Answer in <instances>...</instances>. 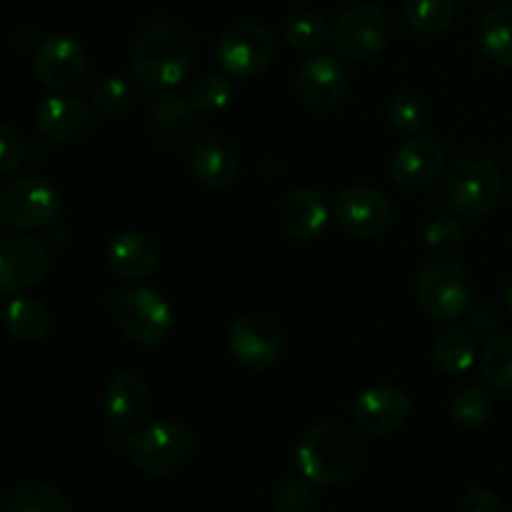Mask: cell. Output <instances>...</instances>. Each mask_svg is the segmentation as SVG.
I'll return each instance as SVG.
<instances>
[{"instance_id":"6da1fadb","label":"cell","mask_w":512,"mask_h":512,"mask_svg":"<svg viewBox=\"0 0 512 512\" xmlns=\"http://www.w3.org/2000/svg\"><path fill=\"white\" fill-rule=\"evenodd\" d=\"M295 463L308 483L335 488L358 478L365 465V448L345 425L318 423L300 438Z\"/></svg>"},{"instance_id":"7a4b0ae2","label":"cell","mask_w":512,"mask_h":512,"mask_svg":"<svg viewBox=\"0 0 512 512\" xmlns=\"http://www.w3.org/2000/svg\"><path fill=\"white\" fill-rule=\"evenodd\" d=\"M195 45L178 23H155L135 38L130 68L135 80L153 93L175 88L193 68Z\"/></svg>"},{"instance_id":"3957f363","label":"cell","mask_w":512,"mask_h":512,"mask_svg":"<svg viewBox=\"0 0 512 512\" xmlns=\"http://www.w3.org/2000/svg\"><path fill=\"white\" fill-rule=\"evenodd\" d=\"M505 178L488 153H465L450 168L445 180V200L463 218H483L503 200Z\"/></svg>"},{"instance_id":"277c9868","label":"cell","mask_w":512,"mask_h":512,"mask_svg":"<svg viewBox=\"0 0 512 512\" xmlns=\"http://www.w3.org/2000/svg\"><path fill=\"white\" fill-rule=\"evenodd\" d=\"M123 448L135 468L165 478L180 473L190 463L195 453V438L183 423L158 420L130 433Z\"/></svg>"},{"instance_id":"5b68a950","label":"cell","mask_w":512,"mask_h":512,"mask_svg":"<svg viewBox=\"0 0 512 512\" xmlns=\"http://www.w3.org/2000/svg\"><path fill=\"white\" fill-rule=\"evenodd\" d=\"M63 193L43 175H23L0 190V223L13 230H45L63 215Z\"/></svg>"},{"instance_id":"8992f818","label":"cell","mask_w":512,"mask_h":512,"mask_svg":"<svg viewBox=\"0 0 512 512\" xmlns=\"http://www.w3.org/2000/svg\"><path fill=\"white\" fill-rule=\"evenodd\" d=\"M473 278L468 268L455 260H430L415 280V298L433 320H458L473 305Z\"/></svg>"},{"instance_id":"52a82bcc","label":"cell","mask_w":512,"mask_h":512,"mask_svg":"<svg viewBox=\"0 0 512 512\" xmlns=\"http://www.w3.org/2000/svg\"><path fill=\"white\" fill-rule=\"evenodd\" d=\"M113 318L125 340L140 348H155L165 343L175 323L173 308L168 300L150 288L125 290L115 300Z\"/></svg>"},{"instance_id":"ba28073f","label":"cell","mask_w":512,"mask_h":512,"mask_svg":"<svg viewBox=\"0 0 512 512\" xmlns=\"http://www.w3.org/2000/svg\"><path fill=\"white\" fill-rule=\"evenodd\" d=\"M393 40V23L378 5H353L338 15L330 28V43L335 53L348 60H373L385 53Z\"/></svg>"},{"instance_id":"9c48e42d","label":"cell","mask_w":512,"mask_h":512,"mask_svg":"<svg viewBox=\"0 0 512 512\" xmlns=\"http://www.w3.org/2000/svg\"><path fill=\"white\" fill-rule=\"evenodd\" d=\"M220 68L233 78H258L275 58V38L258 23L230 25L215 45Z\"/></svg>"},{"instance_id":"30bf717a","label":"cell","mask_w":512,"mask_h":512,"mask_svg":"<svg viewBox=\"0 0 512 512\" xmlns=\"http://www.w3.org/2000/svg\"><path fill=\"white\" fill-rule=\"evenodd\" d=\"M335 220L350 238L375 240L393 225V203L370 185H350L335 200Z\"/></svg>"},{"instance_id":"8fae6325","label":"cell","mask_w":512,"mask_h":512,"mask_svg":"<svg viewBox=\"0 0 512 512\" xmlns=\"http://www.w3.org/2000/svg\"><path fill=\"white\" fill-rule=\"evenodd\" d=\"M88 68V50L68 33L45 35L33 55L35 78L50 90L78 88L88 75Z\"/></svg>"},{"instance_id":"7c38bea8","label":"cell","mask_w":512,"mask_h":512,"mask_svg":"<svg viewBox=\"0 0 512 512\" xmlns=\"http://www.w3.org/2000/svg\"><path fill=\"white\" fill-rule=\"evenodd\" d=\"M53 260L40 240L28 235L0 238V293L20 295L48 278Z\"/></svg>"},{"instance_id":"4fadbf2b","label":"cell","mask_w":512,"mask_h":512,"mask_svg":"<svg viewBox=\"0 0 512 512\" xmlns=\"http://www.w3.org/2000/svg\"><path fill=\"white\" fill-rule=\"evenodd\" d=\"M228 350L245 370H268L283 353V333L268 315H240L228 330Z\"/></svg>"},{"instance_id":"5bb4252c","label":"cell","mask_w":512,"mask_h":512,"mask_svg":"<svg viewBox=\"0 0 512 512\" xmlns=\"http://www.w3.org/2000/svg\"><path fill=\"white\" fill-rule=\"evenodd\" d=\"M445 168V150L430 135H410L398 145L390 160L393 183L405 193H423L433 188Z\"/></svg>"},{"instance_id":"9a60e30c","label":"cell","mask_w":512,"mask_h":512,"mask_svg":"<svg viewBox=\"0 0 512 512\" xmlns=\"http://www.w3.org/2000/svg\"><path fill=\"white\" fill-rule=\"evenodd\" d=\"M413 413V400L395 385H373L353 403V420L360 433L385 438L403 428Z\"/></svg>"},{"instance_id":"2e32d148","label":"cell","mask_w":512,"mask_h":512,"mask_svg":"<svg viewBox=\"0 0 512 512\" xmlns=\"http://www.w3.org/2000/svg\"><path fill=\"white\" fill-rule=\"evenodd\" d=\"M295 90L308 108L328 113L348 98L350 75L345 65L333 55H313L298 68Z\"/></svg>"},{"instance_id":"e0dca14e","label":"cell","mask_w":512,"mask_h":512,"mask_svg":"<svg viewBox=\"0 0 512 512\" xmlns=\"http://www.w3.org/2000/svg\"><path fill=\"white\" fill-rule=\"evenodd\" d=\"M93 123L90 108L75 95H50L35 110V128L48 143L70 145L85 138Z\"/></svg>"},{"instance_id":"ac0fdd59","label":"cell","mask_w":512,"mask_h":512,"mask_svg":"<svg viewBox=\"0 0 512 512\" xmlns=\"http://www.w3.org/2000/svg\"><path fill=\"white\" fill-rule=\"evenodd\" d=\"M150 388L135 373H120L105 385L103 413L108 423L118 430L138 428L150 413Z\"/></svg>"},{"instance_id":"d6986e66","label":"cell","mask_w":512,"mask_h":512,"mask_svg":"<svg viewBox=\"0 0 512 512\" xmlns=\"http://www.w3.org/2000/svg\"><path fill=\"white\" fill-rule=\"evenodd\" d=\"M105 263L118 278L145 280L158 270L160 248L150 235L125 230V233L113 235L105 245Z\"/></svg>"},{"instance_id":"ffe728a7","label":"cell","mask_w":512,"mask_h":512,"mask_svg":"<svg viewBox=\"0 0 512 512\" xmlns=\"http://www.w3.org/2000/svg\"><path fill=\"white\" fill-rule=\"evenodd\" d=\"M328 223V203L325 195L315 188H293L278 208V225L290 240L318 238Z\"/></svg>"},{"instance_id":"44dd1931","label":"cell","mask_w":512,"mask_h":512,"mask_svg":"<svg viewBox=\"0 0 512 512\" xmlns=\"http://www.w3.org/2000/svg\"><path fill=\"white\" fill-rule=\"evenodd\" d=\"M190 173L205 188H228L240 173V158L233 143L220 135H208L198 140L190 155Z\"/></svg>"},{"instance_id":"7402d4cb","label":"cell","mask_w":512,"mask_h":512,"mask_svg":"<svg viewBox=\"0 0 512 512\" xmlns=\"http://www.w3.org/2000/svg\"><path fill=\"white\" fill-rule=\"evenodd\" d=\"M150 123L160 140L178 143V140L190 138L198 128V108L185 95L163 90L150 103Z\"/></svg>"},{"instance_id":"603a6c76","label":"cell","mask_w":512,"mask_h":512,"mask_svg":"<svg viewBox=\"0 0 512 512\" xmlns=\"http://www.w3.org/2000/svg\"><path fill=\"white\" fill-rule=\"evenodd\" d=\"M478 358V340L473 330L450 325L443 333H438L433 343V360L445 375L468 373Z\"/></svg>"},{"instance_id":"cb8c5ba5","label":"cell","mask_w":512,"mask_h":512,"mask_svg":"<svg viewBox=\"0 0 512 512\" xmlns=\"http://www.w3.org/2000/svg\"><path fill=\"white\" fill-rule=\"evenodd\" d=\"M3 325L18 343H40L50 333V313L40 300L15 298L3 308Z\"/></svg>"},{"instance_id":"d4e9b609","label":"cell","mask_w":512,"mask_h":512,"mask_svg":"<svg viewBox=\"0 0 512 512\" xmlns=\"http://www.w3.org/2000/svg\"><path fill=\"white\" fill-rule=\"evenodd\" d=\"M478 48L490 63L512 68V3L485 15L478 28Z\"/></svg>"},{"instance_id":"484cf974","label":"cell","mask_w":512,"mask_h":512,"mask_svg":"<svg viewBox=\"0 0 512 512\" xmlns=\"http://www.w3.org/2000/svg\"><path fill=\"white\" fill-rule=\"evenodd\" d=\"M483 380L495 393H512V333H498L488 340L480 358Z\"/></svg>"},{"instance_id":"4316f807","label":"cell","mask_w":512,"mask_h":512,"mask_svg":"<svg viewBox=\"0 0 512 512\" xmlns=\"http://www.w3.org/2000/svg\"><path fill=\"white\" fill-rule=\"evenodd\" d=\"M285 40L298 53H318L330 40V25L318 10H298L285 20Z\"/></svg>"},{"instance_id":"83f0119b","label":"cell","mask_w":512,"mask_h":512,"mask_svg":"<svg viewBox=\"0 0 512 512\" xmlns=\"http://www.w3.org/2000/svg\"><path fill=\"white\" fill-rule=\"evenodd\" d=\"M5 512H73V505L55 485L28 483L10 495Z\"/></svg>"},{"instance_id":"f1b7e54d","label":"cell","mask_w":512,"mask_h":512,"mask_svg":"<svg viewBox=\"0 0 512 512\" xmlns=\"http://www.w3.org/2000/svg\"><path fill=\"white\" fill-rule=\"evenodd\" d=\"M405 20L423 35L443 33L455 18V0H403Z\"/></svg>"},{"instance_id":"f546056e","label":"cell","mask_w":512,"mask_h":512,"mask_svg":"<svg viewBox=\"0 0 512 512\" xmlns=\"http://www.w3.org/2000/svg\"><path fill=\"white\" fill-rule=\"evenodd\" d=\"M493 415V395L485 388H463L450 403V418L458 428L463 430H478Z\"/></svg>"},{"instance_id":"4dcf8cb0","label":"cell","mask_w":512,"mask_h":512,"mask_svg":"<svg viewBox=\"0 0 512 512\" xmlns=\"http://www.w3.org/2000/svg\"><path fill=\"white\" fill-rule=\"evenodd\" d=\"M430 118L428 100L415 90H403V93L393 95L388 105V120L398 133L403 135H420L425 123Z\"/></svg>"},{"instance_id":"1f68e13d","label":"cell","mask_w":512,"mask_h":512,"mask_svg":"<svg viewBox=\"0 0 512 512\" xmlns=\"http://www.w3.org/2000/svg\"><path fill=\"white\" fill-rule=\"evenodd\" d=\"M190 103L198 108V113H213V110H223L233 98V83H230L228 73H203L190 88Z\"/></svg>"},{"instance_id":"d6a6232c","label":"cell","mask_w":512,"mask_h":512,"mask_svg":"<svg viewBox=\"0 0 512 512\" xmlns=\"http://www.w3.org/2000/svg\"><path fill=\"white\" fill-rule=\"evenodd\" d=\"M135 88L125 78L105 75L90 88V103L103 115H120L133 105Z\"/></svg>"},{"instance_id":"836d02e7","label":"cell","mask_w":512,"mask_h":512,"mask_svg":"<svg viewBox=\"0 0 512 512\" xmlns=\"http://www.w3.org/2000/svg\"><path fill=\"white\" fill-rule=\"evenodd\" d=\"M425 253L433 255V260H448L455 255L463 245V228H460L458 218L453 215H438L433 223L425 228L423 235Z\"/></svg>"},{"instance_id":"e575fe53","label":"cell","mask_w":512,"mask_h":512,"mask_svg":"<svg viewBox=\"0 0 512 512\" xmlns=\"http://www.w3.org/2000/svg\"><path fill=\"white\" fill-rule=\"evenodd\" d=\"M305 478H288L275 488L273 508L275 512H310L315 505V493Z\"/></svg>"},{"instance_id":"d590c367","label":"cell","mask_w":512,"mask_h":512,"mask_svg":"<svg viewBox=\"0 0 512 512\" xmlns=\"http://www.w3.org/2000/svg\"><path fill=\"white\" fill-rule=\"evenodd\" d=\"M25 143L18 130L0 120V175H10L23 165Z\"/></svg>"},{"instance_id":"8d00e7d4","label":"cell","mask_w":512,"mask_h":512,"mask_svg":"<svg viewBox=\"0 0 512 512\" xmlns=\"http://www.w3.org/2000/svg\"><path fill=\"white\" fill-rule=\"evenodd\" d=\"M465 315H468V325H470V330H473V333L493 335L495 330L500 328L498 308H495L493 303H488V300L470 305V310Z\"/></svg>"},{"instance_id":"74e56055","label":"cell","mask_w":512,"mask_h":512,"mask_svg":"<svg viewBox=\"0 0 512 512\" xmlns=\"http://www.w3.org/2000/svg\"><path fill=\"white\" fill-rule=\"evenodd\" d=\"M458 512H505L498 495L490 488H470L460 500Z\"/></svg>"},{"instance_id":"f35d334b","label":"cell","mask_w":512,"mask_h":512,"mask_svg":"<svg viewBox=\"0 0 512 512\" xmlns=\"http://www.w3.org/2000/svg\"><path fill=\"white\" fill-rule=\"evenodd\" d=\"M13 43L15 48L23 50V53H30V50H38V45L43 43V35H40L38 28H33V25H20V28H15L13 33Z\"/></svg>"},{"instance_id":"ab89813d","label":"cell","mask_w":512,"mask_h":512,"mask_svg":"<svg viewBox=\"0 0 512 512\" xmlns=\"http://www.w3.org/2000/svg\"><path fill=\"white\" fill-rule=\"evenodd\" d=\"M68 240H70V233L68 228H63V225H50V228H45L43 245L50 250V253H53V250H63L65 245H68Z\"/></svg>"},{"instance_id":"60d3db41","label":"cell","mask_w":512,"mask_h":512,"mask_svg":"<svg viewBox=\"0 0 512 512\" xmlns=\"http://www.w3.org/2000/svg\"><path fill=\"white\" fill-rule=\"evenodd\" d=\"M45 143H48V140H43L40 138V143H33L30 145V160H35V163H43L45 158H48V148H45Z\"/></svg>"},{"instance_id":"b9f144b4","label":"cell","mask_w":512,"mask_h":512,"mask_svg":"<svg viewBox=\"0 0 512 512\" xmlns=\"http://www.w3.org/2000/svg\"><path fill=\"white\" fill-rule=\"evenodd\" d=\"M505 308H508V313L512 315V283L505 288Z\"/></svg>"},{"instance_id":"7bdbcfd3","label":"cell","mask_w":512,"mask_h":512,"mask_svg":"<svg viewBox=\"0 0 512 512\" xmlns=\"http://www.w3.org/2000/svg\"><path fill=\"white\" fill-rule=\"evenodd\" d=\"M478 3H495V0H478Z\"/></svg>"},{"instance_id":"ee69618b","label":"cell","mask_w":512,"mask_h":512,"mask_svg":"<svg viewBox=\"0 0 512 512\" xmlns=\"http://www.w3.org/2000/svg\"><path fill=\"white\" fill-rule=\"evenodd\" d=\"M0 505H3V488H0Z\"/></svg>"}]
</instances>
